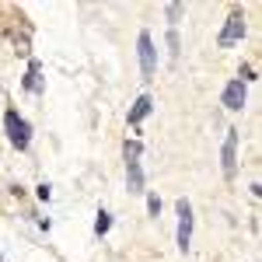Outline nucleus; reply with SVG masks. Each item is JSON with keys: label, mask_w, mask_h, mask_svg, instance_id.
I'll list each match as a JSON object with an SVG mask.
<instances>
[{"label": "nucleus", "mask_w": 262, "mask_h": 262, "mask_svg": "<svg viewBox=\"0 0 262 262\" xmlns=\"http://www.w3.org/2000/svg\"><path fill=\"white\" fill-rule=\"evenodd\" d=\"M175 213H179V252H189V245H192V206H189V200L175 203Z\"/></svg>", "instance_id": "1"}, {"label": "nucleus", "mask_w": 262, "mask_h": 262, "mask_svg": "<svg viewBox=\"0 0 262 262\" xmlns=\"http://www.w3.org/2000/svg\"><path fill=\"white\" fill-rule=\"evenodd\" d=\"M221 161H224V179H234V171H238V129H227Z\"/></svg>", "instance_id": "2"}, {"label": "nucleus", "mask_w": 262, "mask_h": 262, "mask_svg": "<svg viewBox=\"0 0 262 262\" xmlns=\"http://www.w3.org/2000/svg\"><path fill=\"white\" fill-rule=\"evenodd\" d=\"M7 137H11V143H14L18 150H25L28 140H32V129H28V122L21 119L18 112H7Z\"/></svg>", "instance_id": "3"}, {"label": "nucleus", "mask_w": 262, "mask_h": 262, "mask_svg": "<svg viewBox=\"0 0 262 262\" xmlns=\"http://www.w3.org/2000/svg\"><path fill=\"white\" fill-rule=\"evenodd\" d=\"M245 39V14L242 11H234L231 18H227V25H224V32H221V46L227 49V46H234V42H242Z\"/></svg>", "instance_id": "4"}, {"label": "nucleus", "mask_w": 262, "mask_h": 262, "mask_svg": "<svg viewBox=\"0 0 262 262\" xmlns=\"http://www.w3.org/2000/svg\"><path fill=\"white\" fill-rule=\"evenodd\" d=\"M245 98H248V84L242 81V77H234V81L224 88V108H231V112H238L245 105Z\"/></svg>", "instance_id": "5"}, {"label": "nucleus", "mask_w": 262, "mask_h": 262, "mask_svg": "<svg viewBox=\"0 0 262 262\" xmlns=\"http://www.w3.org/2000/svg\"><path fill=\"white\" fill-rule=\"evenodd\" d=\"M137 49H140V70H143V77H154V39H150L147 32L137 39Z\"/></svg>", "instance_id": "6"}, {"label": "nucleus", "mask_w": 262, "mask_h": 262, "mask_svg": "<svg viewBox=\"0 0 262 262\" xmlns=\"http://www.w3.org/2000/svg\"><path fill=\"white\" fill-rule=\"evenodd\" d=\"M126 185H129V192H133V196H143V192H147V189H143L140 161H126Z\"/></svg>", "instance_id": "7"}, {"label": "nucleus", "mask_w": 262, "mask_h": 262, "mask_svg": "<svg viewBox=\"0 0 262 262\" xmlns=\"http://www.w3.org/2000/svg\"><path fill=\"white\" fill-rule=\"evenodd\" d=\"M150 105H154V101H150V95H140V98H137V105L129 108V122H140L143 116L150 112Z\"/></svg>", "instance_id": "8"}, {"label": "nucleus", "mask_w": 262, "mask_h": 262, "mask_svg": "<svg viewBox=\"0 0 262 262\" xmlns=\"http://www.w3.org/2000/svg\"><path fill=\"white\" fill-rule=\"evenodd\" d=\"M108 227H112V217H108V213L101 210V213H98V221H95V231H98V234H105Z\"/></svg>", "instance_id": "9"}, {"label": "nucleus", "mask_w": 262, "mask_h": 262, "mask_svg": "<svg viewBox=\"0 0 262 262\" xmlns=\"http://www.w3.org/2000/svg\"><path fill=\"white\" fill-rule=\"evenodd\" d=\"M147 210L158 217V213H161V200H158V196H147Z\"/></svg>", "instance_id": "10"}, {"label": "nucleus", "mask_w": 262, "mask_h": 262, "mask_svg": "<svg viewBox=\"0 0 262 262\" xmlns=\"http://www.w3.org/2000/svg\"><path fill=\"white\" fill-rule=\"evenodd\" d=\"M179 14H182V4H168V18L175 21V18H179Z\"/></svg>", "instance_id": "11"}]
</instances>
